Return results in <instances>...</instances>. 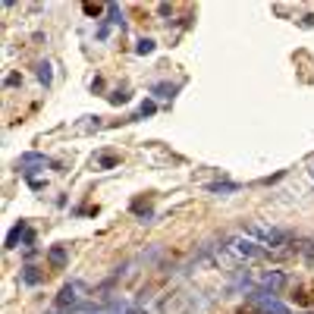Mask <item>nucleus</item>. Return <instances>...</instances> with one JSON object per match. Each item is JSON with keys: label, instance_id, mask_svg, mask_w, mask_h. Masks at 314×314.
Here are the masks:
<instances>
[{"label": "nucleus", "instance_id": "f257e3e1", "mask_svg": "<svg viewBox=\"0 0 314 314\" xmlns=\"http://www.w3.org/2000/svg\"><path fill=\"white\" fill-rule=\"evenodd\" d=\"M245 236L254 239V242H261L264 248H283V245L292 242L289 230H277V226H267V223H248L245 226Z\"/></svg>", "mask_w": 314, "mask_h": 314}, {"label": "nucleus", "instance_id": "f03ea898", "mask_svg": "<svg viewBox=\"0 0 314 314\" xmlns=\"http://www.w3.org/2000/svg\"><path fill=\"white\" fill-rule=\"evenodd\" d=\"M226 248H230L236 258H245V261H261V258H267V254H270L264 245L248 239V236H233V239L226 242Z\"/></svg>", "mask_w": 314, "mask_h": 314}, {"label": "nucleus", "instance_id": "7ed1b4c3", "mask_svg": "<svg viewBox=\"0 0 314 314\" xmlns=\"http://www.w3.org/2000/svg\"><path fill=\"white\" fill-rule=\"evenodd\" d=\"M248 302H251L261 314H289V308H286V305L279 302V299H274L270 292H251V295H248Z\"/></svg>", "mask_w": 314, "mask_h": 314}, {"label": "nucleus", "instance_id": "20e7f679", "mask_svg": "<svg viewBox=\"0 0 314 314\" xmlns=\"http://www.w3.org/2000/svg\"><path fill=\"white\" fill-rule=\"evenodd\" d=\"M258 286L264 292L274 295L277 289H283V286H286V274H283V270H264V274H258Z\"/></svg>", "mask_w": 314, "mask_h": 314}, {"label": "nucleus", "instance_id": "39448f33", "mask_svg": "<svg viewBox=\"0 0 314 314\" xmlns=\"http://www.w3.org/2000/svg\"><path fill=\"white\" fill-rule=\"evenodd\" d=\"M16 167H19L22 173L29 176V173H35V170H44V167H50V160H47L44 154H22L19 160H16Z\"/></svg>", "mask_w": 314, "mask_h": 314}, {"label": "nucleus", "instance_id": "423d86ee", "mask_svg": "<svg viewBox=\"0 0 314 314\" xmlns=\"http://www.w3.org/2000/svg\"><path fill=\"white\" fill-rule=\"evenodd\" d=\"M160 311L164 314H185L189 311V299L179 292V295H170V299H164L160 302Z\"/></svg>", "mask_w": 314, "mask_h": 314}, {"label": "nucleus", "instance_id": "0eeeda50", "mask_svg": "<svg viewBox=\"0 0 314 314\" xmlns=\"http://www.w3.org/2000/svg\"><path fill=\"white\" fill-rule=\"evenodd\" d=\"M22 239L29 242V226H25V220H19V223H16L10 233H6L3 245H6V248H16V242H22Z\"/></svg>", "mask_w": 314, "mask_h": 314}, {"label": "nucleus", "instance_id": "6e6552de", "mask_svg": "<svg viewBox=\"0 0 314 314\" xmlns=\"http://www.w3.org/2000/svg\"><path fill=\"white\" fill-rule=\"evenodd\" d=\"M47 261H50L54 270H63L66 267V248H63V245H54V248L47 251Z\"/></svg>", "mask_w": 314, "mask_h": 314}, {"label": "nucleus", "instance_id": "1a4fd4ad", "mask_svg": "<svg viewBox=\"0 0 314 314\" xmlns=\"http://www.w3.org/2000/svg\"><path fill=\"white\" fill-rule=\"evenodd\" d=\"M132 214H139V217H145V220H148V217H151V205H148V201H141V198H139V201H132Z\"/></svg>", "mask_w": 314, "mask_h": 314}, {"label": "nucleus", "instance_id": "9d476101", "mask_svg": "<svg viewBox=\"0 0 314 314\" xmlns=\"http://www.w3.org/2000/svg\"><path fill=\"white\" fill-rule=\"evenodd\" d=\"M38 82L41 85H50V63H41L38 66Z\"/></svg>", "mask_w": 314, "mask_h": 314}, {"label": "nucleus", "instance_id": "9b49d317", "mask_svg": "<svg viewBox=\"0 0 314 314\" xmlns=\"http://www.w3.org/2000/svg\"><path fill=\"white\" fill-rule=\"evenodd\" d=\"M98 167H101V170L116 167V154H101V157H98Z\"/></svg>", "mask_w": 314, "mask_h": 314}, {"label": "nucleus", "instance_id": "f8f14e48", "mask_svg": "<svg viewBox=\"0 0 314 314\" xmlns=\"http://www.w3.org/2000/svg\"><path fill=\"white\" fill-rule=\"evenodd\" d=\"M135 50H139V54L145 57V54H151V50H154V41H151V38H141L139 44H135Z\"/></svg>", "mask_w": 314, "mask_h": 314}, {"label": "nucleus", "instance_id": "ddd939ff", "mask_svg": "<svg viewBox=\"0 0 314 314\" xmlns=\"http://www.w3.org/2000/svg\"><path fill=\"white\" fill-rule=\"evenodd\" d=\"M208 189L210 192H236L239 185H236V182H214V185H208Z\"/></svg>", "mask_w": 314, "mask_h": 314}, {"label": "nucleus", "instance_id": "4468645a", "mask_svg": "<svg viewBox=\"0 0 314 314\" xmlns=\"http://www.w3.org/2000/svg\"><path fill=\"white\" fill-rule=\"evenodd\" d=\"M154 101H141V107H139V116H151V113H154Z\"/></svg>", "mask_w": 314, "mask_h": 314}, {"label": "nucleus", "instance_id": "2eb2a0df", "mask_svg": "<svg viewBox=\"0 0 314 314\" xmlns=\"http://www.w3.org/2000/svg\"><path fill=\"white\" fill-rule=\"evenodd\" d=\"M107 101H110V104H126V101H129V95H126V91H113Z\"/></svg>", "mask_w": 314, "mask_h": 314}, {"label": "nucleus", "instance_id": "dca6fc26", "mask_svg": "<svg viewBox=\"0 0 314 314\" xmlns=\"http://www.w3.org/2000/svg\"><path fill=\"white\" fill-rule=\"evenodd\" d=\"M22 279H25V283H38V274H35V267H25Z\"/></svg>", "mask_w": 314, "mask_h": 314}, {"label": "nucleus", "instance_id": "f3484780", "mask_svg": "<svg viewBox=\"0 0 314 314\" xmlns=\"http://www.w3.org/2000/svg\"><path fill=\"white\" fill-rule=\"evenodd\" d=\"M85 13H88V16H98V13H101V6H95V3H85Z\"/></svg>", "mask_w": 314, "mask_h": 314}, {"label": "nucleus", "instance_id": "a211bd4d", "mask_svg": "<svg viewBox=\"0 0 314 314\" xmlns=\"http://www.w3.org/2000/svg\"><path fill=\"white\" fill-rule=\"evenodd\" d=\"M311 179H314V167H311Z\"/></svg>", "mask_w": 314, "mask_h": 314}]
</instances>
